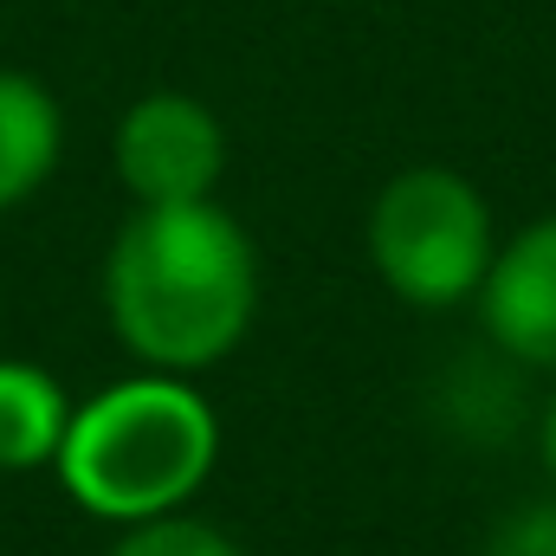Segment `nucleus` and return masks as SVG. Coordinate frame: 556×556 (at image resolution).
<instances>
[{
  "label": "nucleus",
  "mask_w": 556,
  "mask_h": 556,
  "mask_svg": "<svg viewBox=\"0 0 556 556\" xmlns=\"http://www.w3.org/2000/svg\"><path fill=\"white\" fill-rule=\"evenodd\" d=\"M111 556H240V544H233L227 531L201 525V518L168 511V518L130 525V531L117 538V551H111Z\"/></svg>",
  "instance_id": "obj_8"
},
{
  "label": "nucleus",
  "mask_w": 556,
  "mask_h": 556,
  "mask_svg": "<svg viewBox=\"0 0 556 556\" xmlns=\"http://www.w3.org/2000/svg\"><path fill=\"white\" fill-rule=\"evenodd\" d=\"M72 427V395L20 356H0V472H39L59 459Z\"/></svg>",
  "instance_id": "obj_7"
},
{
  "label": "nucleus",
  "mask_w": 556,
  "mask_h": 556,
  "mask_svg": "<svg viewBox=\"0 0 556 556\" xmlns=\"http://www.w3.org/2000/svg\"><path fill=\"white\" fill-rule=\"evenodd\" d=\"M111 162H117V181L137 194V207L214 201V188L227 175V130L201 98L149 91L124 111Z\"/></svg>",
  "instance_id": "obj_4"
},
{
  "label": "nucleus",
  "mask_w": 556,
  "mask_h": 556,
  "mask_svg": "<svg viewBox=\"0 0 556 556\" xmlns=\"http://www.w3.org/2000/svg\"><path fill=\"white\" fill-rule=\"evenodd\" d=\"M260 311V253L214 201L137 207L104 253V317L142 369L201 376L227 363Z\"/></svg>",
  "instance_id": "obj_1"
},
{
  "label": "nucleus",
  "mask_w": 556,
  "mask_h": 556,
  "mask_svg": "<svg viewBox=\"0 0 556 556\" xmlns=\"http://www.w3.org/2000/svg\"><path fill=\"white\" fill-rule=\"evenodd\" d=\"M59 149H65L59 98L26 72H0V214H13L52 181Z\"/></svg>",
  "instance_id": "obj_6"
},
{
  "label": "nucleus",
  "mask_w": 556,
  "mask_h": 556,
  "mask_svg": "<svg viewBox=\"0 0 556 556\" xmlns=\"http://www.w3.org/2000/svg\"><path fill=\"white\" fill-rule=\"evenodd\" d=\"M220 459V420L188 376H130L72 408L59 440V485L104 525H149L181 511Z\"/></svg>",
  "instance_id": "obj_2"
},
{
  "label": "nucleus",
  "mask_w": 556,
  "mask_h": 556,
  "mask_svg": "<svg viewBox=\"0 0 556 556\" xmlns=\"http://www.w3.org/2000/svg\"><path fill=\"white\" fill-rule=\"evenodd\" d=\"M538 446H544V472H551V485H556V395L544 402V427H538Z\"/></svg>",
  "instance_id": "obj_10"
},
{
  "label": "nucleus",
  "mask_w": 556,
  "mask_h": 556,
  "mask_svg": "<svg viewBox=\"0 0 556 556\" xmlns=\"http://www.w3.org/2000/svg\"><path fill=\"white\" fill-rule=\"evenodd\" d=\"M363 240L382 285L415 311H446L472 298L498 253L485 194L459 168H433V162L382 181V194L369 201Z\"/></svg>",
  "instance_id": "obj_3"
},
{
  "label": "nucleus",
  "mask_w": 556,
  "mask_h": 556,
  "mask_svg": "<svg viewBox=\"0 0 556 556\" xmlns=\"http://www.w3.org/2000/svg\"><path fill=\"white\" fill-rule=\"evenodd\" d=\"M479 317L498 356L525 369H556V214L531 220L511 247L492 253L479 285Z\"/></svg>",
  "instance_id": "obj_5"
},
{
  "label": "nucleus",
  "mask_w": 556,
  "mask_h": 556,
  "mask_svg": "<svg viewBox=\"0 0 556 556\" xmlns=\"http://www.w3.org/2000/svg\"><path fill=\"white\" fill-rule=\"evenodd\" d=\"M479 556H556V498H538L525 511H511Z\"/></svg>",
  "instance_id": "obj_9"
}]
</instances>
